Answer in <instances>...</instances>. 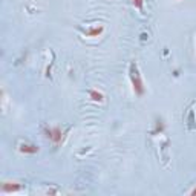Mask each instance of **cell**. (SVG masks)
Returning a JSON list of instances; mask_svg holds the SVG:
<instances>
[{
  "instance_id": "obj_3",
  "label": "cell",
  "mask_w": 196,
  "mask_h": 196,
  "mask_svg": "<svg viewBox=\"0 0 196 196\" xmlns=\"http://www.w3.org/2000/svg\"><path fill=\"white\" fill-rule=\"evenodd\" d=\"M20 152H22V153L34 155V153L39 152V147H37V146H32V144H22V146H20Z\"/></svg>"
},
{
  "instance_id": "obj_7",
  "label": "cell",
  "mask_w": 196,
  "mask_h": 196,
  "mask_svg": "<svg viewBox=\"0 0 196 196\" xmlns=\"http://www.w3.org/2000/svg\"><path fill=\"white\" fill-rule=\"evenodd\" d=\"M192 195H196V189L195 190H192Z\"/></svg>"
},
{
  "instance_id": "obj_5",
  "label": "cell",
  "mask_w": 196,
  "mask_h": 196,
  "mask_svg": "<svg viewBox=\"0 0 196 196\" xmlns=\"http://www.w3.org/2000/svg\"><path fill=\"white\" fill-rule=\"evenodd\" d=\"M101 31H103V28H94V29L89 31V35H98Z\"/></svg>"
},
{
  "instance_id": "obj_1",
  "label": "cell",
  "mask_w": 196,
  "mask_h": 196,
  "mask_svg": "<svg viewBox=\"0 0 196 196\" xmlns=\"http://www.w3.org/2000/svg\"><path fill=\"white\" fill-rule=\"evenodd\" d=\"M132 81H133V89H135V92H136L138 95H143V94H144L143 83H141V80H140V75H138L136 69H135V72H133V68H132Z\"/></svg>"
},
{
  "instance_id": "obj_6",
  "label": "cell",
  "mask_w": 196,
  "mask_h": 196,
  "mask_svg": "<svg viewBox=\"0 0 196 196\" xmlns=\"http://www.w3.org/2000/svg\"><path fill=\"white\" fill-rule=\"evenodd\" d=\"M133 5H135L138 9H143V0H133Z\"/></svg>"
},
{
  "instance_id": "obj_4",
  "label": "cell",
  "mask_w": 196,
  "mask_h": 196,
  "mask_svg": "<svg viewBox=\"0 0 196 196\" xmlns=\"http://www.w3.org/2000/svg\"><path fill=\"white\" fill-rule=\"evenodd\" d=\"M89 95H90V98H92L94 101H103V95H101L100 92H97V90H90Z\"/></svg>"
},
{
  "instance_id": "obj_2",
  "label": "cell",
  "mask_w": 196,
  "mask_h": 196,
  "mask_svg": "<svg viewBox=\"0 0 196 196\" xmlns=\"http://www.w3.org/2000/svg\"><path fill=\"white\" fill-rule=\"evenodd\" d=\"M48 138H51L55 144H58L61 141V130L58 127H54V129H49L48 130Z\"/></svg>"
}]
</instances>
